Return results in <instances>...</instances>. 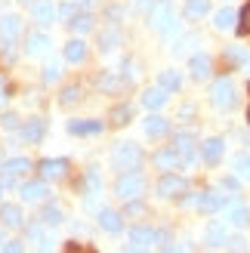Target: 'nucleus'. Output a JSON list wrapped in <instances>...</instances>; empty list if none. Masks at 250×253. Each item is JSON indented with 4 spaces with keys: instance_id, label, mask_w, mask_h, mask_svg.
I'll return each instance as SVG.
<instances>
[{
    "instance_id": "nucleus-1",
    "label": "nucleus",
    "mask_w": 250,
    "mask_h": 253,
    "mask_svg": "<svg viewBox=\"0 0 250 253\" xmlns=\"http://www.w3.org/2000/svg\"><path fill=\"white\" fill-rule=\"evenodd\" d=\"M111 164L118 170H139L142 164V148L136 142H118L115 151H111Z\"/></svg>"
},
{
    "instance_id": "nucleus-2",
    "label": "nucleus",
    "mask_w": 250,
    "mask_h": 253,
    "mask_svg": "<svg viewBox=\"0 0 250 253\" xmlns=\"http://www.w3.org/2000/svg\"><path fill=\"white\" fill-rule=\"evenodd\" d=\"M115 192H118V198H124V201L139 198V195L145 192L142 173H139V170H124V173L118 176V182H115Z\"/></svg>"
},
{
    "instance_id": "nucleus-3",
    "label": "nucleus",
    "mask_w": 250,
    "mask_h": 253,
    "mask_svg": "<svg viewBox=\"0 0 250 253\" xmlns=\"http://www.w3.org/2000/svg\"><path fill=\"white\" fill-rule=\"evenodd\" d=\"M152 28L161 31V34H173V31H176V12H173L170 3H164V0H161V6L152 9Z\"/></svg>"
},
{
    "instance_id": "nucleus-4",
    "label": "nucleus",
    "mask_w": 250,
    "mask_h": 253,
    "mask_svg": "<svg viewBox=\"0 0 250 253\" xmlns=\"http://www.w3.org/2000/svg\"><path fill=\"white\" fill-rule=\"evenodd\" d=\"M210 102H213L216 108H232L235 105V84L229 81V78H222V81H216L213 86H210Z\"/></svg>"
},
{
    "instance_id": "nucleus-5",
    "label": "nucleus",
    "mask_w": 250,
    "mask_h": 253,
    "mask_svg": "<svg viewBox=\"0 0 250 253\" xmlns=\"http://www.w3.org/2000/svg\"><path fill=\"white\" fill-rule=\"evenodd\" d=\"M185 192V179L182 176H176V173H164L158 179V195L161 198H176V195H182Z\"/></svg>"
},
{
    "instance_id": "nucleus-6",
    "label": "nucleus",
    "mask_w": 250,
    "mask_h": 253,
    "mask_svg": "<svg viewBox=\"0 0 250 253\" xmlns=\"http://www.w3.org/2000/svg\"><path fill=\"white\" fill-rule=\"evenodd\" d=\"M28 170H31V161H25V158H12V161H6V164H3V179H0V182L12 188L19 176H25Z\"/></svg>"
},
{
    "instance_id": "nucleus-7",
    "label": "nucleus",
    "mask_w": 250,
    "mask_h": 253,
    "mask_svg": "<svg viewBox=\"0 0 250 253\" xmlns=\"http://www.w3.org/2000/svg\"><path fill=\"white\" fill-rule=\"evenodd\" d=\"M22 34V19L19 16H0V41L6 46H12Z\"/></svg>"
},
{
    "instance_id": "nucleus-8",
    "label": "nucleus",
    "mask_w": 250,
    "mask_h": 253,
    "mask_svg": "<svg viewBox=\"0 0 250 253\" xmlns=\"http://www.w3.org/2000/svg\"><path fill=\"white\" fill-rule=\"evenodd\" d=\"M155 167L158 170H179L182 167V158H179V151L176 148H161V151H155Z\"/></svg>"
},
{
    "instance_id": "nucleus-9",
    "label": "nucleus",
    "mask_w": 250,
    "mask_h": 253,
    "mask_svg": "<svg viewBox=\"0 0 250 253\" xmlns=\"http://www.w3.org/2000/svg\"><path fill=\"white\" fill-rule=\"evenodd\" d=\"M173 148L179 151L182 164H192L195 161V136L192 133H176V136H173Z\"/></svg>"
},
{
    "instance_id": "nucleus-10",
    "label": "nucleus",
    "mask_w": 250,
    "mask_h": 253,
    "mask_svg": "<svg viewBox=\"0 0 250 253\" xmlns=\"http://www.w3.org/2000/svg\"><path fill=\"white\" fill-rule=\"evenodd\" d=\"M65 170H68V164L62 158H46V161L37 164V173H41L43 179H59V176H65Z\"/></svg>"
},
{
    "instance_id": "nucleus-11",
    "label": "nucleus",
    "mask_w": 250,
    "mask_h": 253,
    "mask_svg": "<svg viewBox=\"0 0 250 253\" xmlns=\"http://www.w3.org/2000/svg\"><path fill=\"white\" fill-rule=\"evenodd\" d=\"M201 155H204V164H219L222 161V155H226V142L222 139H207V142L201 145Z\"/></svg>"
},
{
    "instance_id": "nucleus-12",
    "label": "nucleus",
    "mask_w": 250,
    "mask_h": 253,
    "mask_svg": "<svg viewBox=\"0 0 250 253\" xmlns=\"http://www.w3.org/2000/svg\"><path fill=\"white\" fill-rule=\"evenodd\" d=\"M31 19L41 22V25H53L56 22V6L49 3V0H37V3H31Z\"/></svg>"
},
{
    "instance_id": "nucleus-13",
    "label": "nucleus",
    "mask_w": 250,
    "mask_h": 253,
    "mask_svg": "<svg viewBox=\"0 0 250 253\" xmlns=\"http://www.w3.org/2000/svg\"><path fill=\"white\" fill-rule=\"evenodd\" d=\"M49 34H43V31H37V34H28V41H25V53L28 56H43L46 49H49Z\"/></svg>"
},
{
    "instance_id": "nucleus-14",
    "label": "nucleus",
    "mask_w": 250,
    "mask_h": 253,
    "mask_svg": "<svg viewBox=\"0 0 250 253\" xmlns=\"http://www.w3.org/2000/svg\"><path fill=\"white\" fill-rule=\"evenodd\" d=\"M46 195H49V188H46L43 182H25V185H22V201H25V204L46 201Z\"/></svg>"
},
{
    "instance_id": "nucleus-15",
    "label": "nucleus",
    "mask_w": 250,
    "mask_h": 253,
    "mask_svg": "<svg viewBox=\"0 0 250 253\" xmlns=\"http://www.w3.org/2000/svg\"><path fill=\"white\" fill-rule=\"evenodd\" d=\"M130 244H136V247L158 244V232L148 229V225H136V229H130Z\"/></svg>"
},
{
    "instance_id": "nucleus-16",
    "label": "nucleus",
    "mask_w": 250,
    "mask_h": 253,
    "mask_svg": "<svg viewBox=\"0 0 250 253\" xmlns=\"http://www.w3.org/2000/svg\"><path fill=\"white\" fill-rule=\"evenodd\" d=\"M198 207H201L204 213H216L226 207V198H222L219 192H201L198 195Z\"/></svg>"
},
{
    "instance_id": "nucleus-17",
    "label": "nucleus",
    "mask_w": 250,
    "mask_h": 253,
    "mask_svg": "<svg viewBox=\"0 0 250 253\" xmlns=\"http://www.w3.org/2000/svg\"><path fill=\"white\" fill-rule=\"evenodd\" d=\"M204 241H207V247H222V244H229V229H226L222 222L207 225V235H204Z\"/></svg>"
},
{
    "instance_id": "nucleus-18",
    "label": "nucleus",
    "mask_w": 250,
    "mask_h": 253,
    "mask_svg": "<svg viewBox=\"0 0 250 253\" xmlns=\"http://www.w3.org/2000/svg\"><path fill=\"white\" fill-rule=\"evenodd\" d=\"M28 238L34 241V247L41 253H53V238L43 232V225H28Z\"/></svg>"
},
{
    "instance_id": "nucleus-19",
    "label": "nucleus",
    "mask_w": 250,
    "mask_h": 253,
    "mask_svg": "<svg viewBox=\"0 0 250 253\" xmlns=\"http://www.w3.org/2000/svg\"><path fill=\"white\" fill-rule=\"evenodd\" d=\"M0 225H3V229H22V210L16 204L0 207Z\"/></svg>"
},
{
    "instance_id": "nucleus-20",
    "label": "nucleus",
    "mask_w": 250,
    "mask_h": 253,
    "mask_svg": "<svg viewBox=\"0 0 250 253\" xmlns=\"http://www.w3.org/2000/svg\"><path fill=\"white\" fill-rule=\"evenodd\" d=\"M142 105L145 108H161V105H167V90L164 86H148V90L142 93Z\"/></svg>"
},
{
    "instance_id": "nucleus-21",
    "label": "nucleus",
    "mask_w": 250,
    "mask_h": 253,
    "mask_svg": "<svg viewBox=\"0 0 250 253\" xmlns=\"http://www.w3.org/2000/svg\"><path fill=\"white\" fill-rule=\"evenodd\" d=\"M189 68H192V78H195V81H207V78H210V59H207L204 53L192 56V59H189Z\"/></svg>"
},
{
    "instance_id": "nucleus-22",
    "label": "nucleus",
    "mask_w": 250,
    "mask_h": 253,
    "mask_svg": "<svg viewBox=\"0 0 250 253\" xmlns=\"http://www.w3.org/2000/svg\"><path fill=\"white\" fill-rule=\"evenodd\" d=\"M99 225H102L108 235H118V232L124 229L121 213H115V210H99Z\"/></svg>"
},
{
    "instance_id": "nucleus-23",
    "label": "nucleus",
    "mask_w": 250,
    "mask_h": 253,
    "mask_svg": "<svg viewBox=\"0 0 250 253\" xmlns=\"http://www.w3.org/2000/svg\"><path fill=\"white\" fill-rule=\"evenodd\" d=\"M62 56H65V62H74V65H78V62H83L86 59V43L81 41H71V43H65V49H62Z\"/></svg>"
},
{
    "instance_id": "nucleus-24",
    "label": "nucleus",
    "mask_w": 250,
    "mask_h": 253,
    "mask_svg": "<svg viewBox=\"0 0 250 253\" xmlns=\"http://www.w3.org/2000/svg\"><path fill=\"white\" fill-rule=\"evenodd\" d=\"M96 86H99V90H102V93H118L121 86H124V81L118 78L115 71H102V74H99V78H96Z\"/></svg>"
},
{
    "instance_id": "nucleus-25",
    "label": "nucleus",
    "mask_w": 250,
    "mask_h": 253,
    "mask_svg": "<svg viewBox=\"0 0 250 253\" xmlns=\"http://www.w3.org/2000/svg\"><path fill=\"white\" fill-rule=\"evenodd\" d=\"M68 130L74 136H93V133H102V121H71Z\"/></svg>"
},
{
    "instance_id": "nucleus-26",
    "label": "nucleus",
    "mask_w": 250,
    "mask_h": 253,
    "mask_svg": "<svg viewBox=\"0 0 250 253\" xmlns=\"http://www.w3.org/2000/svg\"><path fill=\"white\" fill-rule=\"evenodd\" d=\"M99 192H102V179H99V170L93 167V170H86V179H83V195L90 198V201H96V198H99Z\"/></svg>"
},
{
    "instance_id": "nucleus-27",
    "label": "nucleus",
    "mask_w": 250,
    "mask_h": 253,
    "mask_svg": "<svg viewBox=\"0 0 250 253\" xmlns=\"http://www.w3.org/2000/svg\"><path fill=\"white\" fill-rule=\"evenodd\" d=\"M43 130H46V124L41 118H31L28 124L22 126V139H25V142H37V139L43 136Z\"/></svg>"
},
{
    "instance_id": "nucleus-28",
    "label": "nucleus",
    "mask_w": 250,
    "mask_h": 253,
    "mask_svg": "<svg viewBox=\"0 0 250 253\" xmlns=\"http://www.w3.org/2000/svg\"><path fill=\"white\" fill-rule=\"evenodd\" d=\"M229 222H232V225H238V229H244V225L250 222V210H247L244 204H238V201H235V204H229Z\"/></svg>"
},
{
    "instance_id": "nucleus-29",
    "label": "nucleus",
    "mask_w": 250,
    "mask_h": 253,
    "mask_svg": "<svg viewBox=\"0 0 250 253\" xmlns=\"http://www.w3.org/2000/svg\"><path fill=\"white\" fill-rule=\"evenodd\" d=\"M158 86H164L167 93H176L179 86H182V78H179V71H173V68L161 71V78H158Z\"/></svg>"
},
{
    "instance_id": "nucleus-30",
    "label": "nucleus",
    "mask_w": 250,
    "mask_h": 253,
    "mask_svg": "<svg viewBox=\"0 0 250 253\" xmlns=\"http://www.w3.org/2000/svg\"><path fill=\"white\" fill-rule=\"evenodd\" d=\"M167 130H170L167 118H161V115H148V118H145V133H148V136H164Z\"/></svg>"
},
{
    "instance_id": "nucleus-31",
    "label": "nucleus",
    "mask_w": 250,
    "mask_h": 253,
    "mask_svg": "<svg viewBox=\"0 0 250 253\" xmlns=\"http://www.w3.org/2000/svg\"><path fill=\"white\" fill-rule=\"evenodd\" d=\"M235 19H238V12L235 9H229V6H222L216 16H213V25H216V31H229L232 25H235Z\"/></svg>"
},
{
    "instance_id": "nucleus-32",
    "label": "nucleus",
    "mask_w": 250,
    "mask_h": 253,
    "mask_svg": "<svg viewBox=\"0 0 250 253\" xmlns=\"http://www.w3.org/2000/svg\"><path fill=\"white\" fill-rule=\"evenodd\" d=\"M185 16L189 19H201V16H207L210 12V0H185Z\"/></svg>"
},
{
    "instance_id": "nucleus-33",
    "label": "nucleus",
    "mask_w": 250,
    "mask_h": 253,
    "mask_svg": "<svg viewBox=\"0 0 250 253\" xmlns=\"http://www.w3.org/2000/svg\"><path fill=\"white\" fill-rule=\"evenodd\" d=\"M108 121L115 124V126H127L133 121V108L130 105H115V108H111V115H108Z\"/></svg>"
},
{
    "instance_id": "nucleus-34",
    "label": "nucleus",
    "mask_w": 250,
    "mask_h": 253,
    "mask_svg": "<svg viewBox=\"0 0 250 253\" xmlns=\"http://www.w3.org/2000/svg\"><path fill=\"white\" fill-rule=\"evenodd\" d=\"M118 43H121V34H118L115 28H108V31L99 34V49H102V53H111Z\"/></svg>"
},
{
    "instance_id": "nucleus-35",
    "label": "nucleus",
    "mask_w": 250,
    "mask_h": 253,
    "mask_svg": "<svg viewBox=\"0 0 250 253\" xmlns=\"http://www.w3.org/2000/svg\"><path fill=\"white\" fill-rule=\"evenodd\" d=\"M90 28H93V16H86V12H81V16L71 19V31L74 34H86Z\"/></svg>"
},
{
    "instance_id": "nucleus-36",
    "label": "nucleus",
    "mask_w": 250,
    "mask_h": 253,
    "mask_svg": "<svg viewBox=\"0 0 250 253\" xmlns=\"http://www.w3.org/2000/svg\"><path fill=\"white\" fill-rule=\"evenodd\" d=\"M41 219H43V225H59V222H62V210H59L56 204H46V207L41 210Z\"/></svg>"
},
{
    "instance_id": "nucleus-37",
    "label": "nucleus",
    "mask_w": 250,
    "mask_h": 253,
    "mask_svg": "<svg viewBox=\"0 0 250 253\" xmlns=\"http://www.w3.org/2000/svg\"><path fill=\"white\" fill-rule=\"evenodd\" d=\"M232 167H235V173H238L241 179H250V155H238L232 161Z\"/></svg>"
},
{
    "instance_id": "nucleus-38",
    "label": "nucleus",
    "mask_w": 250,
    "mask_h": 253,
    "mask_svg": "<svg viewBox=\"0 0 250 253\" xmlns=\"http://www.w3.org/2000/svg\"><path fill=\"white\" fill-rule=\"evenodd\" d=\"M78 99H81V86H65V90L59 93V102L62 105H74Z\"/></svg>"
},
{
    "instance_id": "nucleus-39",
    "label": "nucleus",
    "mask_w": 250,
    "mask_h": 253,
    "mask_svg": "<svg viewBox=\"0 0 250 253\" xmlns=\"http://www.w3.org/2000/svg\"><path fill=\"white\" fill-rule=\"evenodd\" d=\"M74 16H78L74 3H62V6L56 9V19H59V22H68V25H71V19H74Z\"/></svg>"
},
{
    "instance_id": "nucleus-40",
    "label": "nucleus",
    "mask_w": 250,
    "mask_h": 253,
    "mask_svg": "<svg viewBox=\"0 0 250 253\" xmlns=\"http://www.w3.org/2000/svg\"><path fill=\"white\" fill-rule=\"evenodd\" d=\"M238 19H241V25H238V34H250V3L241 9V16H238Z\"/></svg>"
},
{
    "instance_id": "nucleus-41",
    "label": "nucleus",
    "mask_w": 250,
    "mask_h": 253,
    "mask_svg": "<svg viewBox=\"0 0 250 253\" xmlns=\"http://www.w3.org/2000/svg\"><path fill=\"white\" fill-rule=\"evenodd\" d=\"M142 213H145V207H142V204H139V201H136V198H133V201H130V204H127V216H142Z\"/></svg>"
},
{
    "instance_id": "nucleus-42",
    "label": "nucleus",
    "mask_w": 250,
    "mask_h": 253,
    "mask_svg": "<svg viewBox=\"0 0 250 253\" xmlns=\"http://www.w3.org/2000/svg\"><path fill=\"white\" fill-rule=\"evenodd\" d=\"M56 78H59V65H46V68H43V81L53 84Z\"/></svg>"
},
{
    "instance_id": "nucleus-43",
    "label": "nucleus",
    "mask_w": 250,
    "mask_h": 253,
    "mask_svg": "<svg viewBox=\"0 0 250 253\" xmlns=\"http://www.w3.org/2000/svg\"><path fill=\"white\" fill-rule=\"evenodd\" d=\"M3 126H6V130H22V124H19L16 115H3Z\"/></svg>"
},
{
    "instance_id": "nucleus-44",
    "label": "nucleus",
    "mask_w": 250,
    "mask_h": 253,
    "mask_svg": "<svg viewBox=\"0 0 250 253\" xmlns=\"http://www.w3.org/2000/svg\"><path fill=\"white\" fill-rule=\"evenodd\" d=\"M65 253H96V250H90V247H83V244H65Z\"/></svg>"
},
{
    "instance_id": "nucleus-45",
    "label": "nucleus",
    "mask_w": 250,
    "mask_h": 253,
    "mask_svg": "<svg viewBox=\"0 0 250 253\" xmlns=\"http://www.w3.org/2000/svg\"><path fill=\"white\" fill-rule=\"evenodd\" d=\"M105 16H108L111 22H118V19H124V9H121V6H111V9L105 12Z\"/></svg>"
},
{
    "instance_id": "nucleus-46",
    "label": "nucleus",
    "mask_w": 250,
    "mask_h": 253,
    "mask_svg": "<svg viewBox=\"0 0 250 253\" xmlns=\"http://www.w3.org/2000/svg\"><path fill=\"white\" fill-rule=\"evenodd\" d=\"M3 253H22V244L19 241H6L3 244Z\"/></svg>"
},
{
    "instance_id": "nucleus-47",
    "label": "nucleus",
    "mask_w": 250,
    "mask_h": 253,
    "mask_svg": "<svg viewBox=\"0 0 250 253\" xmlns=\"http://www.w3.org/2000/svg\"><path fill=\"white\" fill-rule=\"evenodd\" d=\"M164 253H189L185 244H173V247H164Z\"/></svg>"
},
{
    "instance_id": "nucleus-48",
    "label": "nucleus",
    "mask_w": 250,
    "mask_h": 253,
    "mask_svg": "<svg viewBox=\"0 0 250 253\" xmlns=\"http://www.w3.org/2000/svg\"><path fill=\"white\" fill-rule=\"evenodd\" d=\"M222 185H226V188H232V192H235V188H238V179H232V176H229V179H222Z\"/></svg>"
},
{
    "instance_id": "nucleus-49",
    "label": "nucleus",
    "mask_w": 250,
    "mask_h": 253,
    "mask_svg": "<svg viewBox=\"0 0 250 253\" xmlns=\"http://www.w3.org/2000/svg\"><path fill=\"white\" fill-rule=\"evenodd\" d=\"M127 253H148V250H145V247H136V244H130V247H127Z\"/></svg>"
},
{
    "instance_id": "nucleus-50",
    "label": "nucleus",
    "mask_w": 250,
    "mask_h": 253,
    "mask_svg": "<svg viewBox=\"0 0 250 253\" xmlns=\"http://www.w3.org/2000/svg\"><path fill=\"white\" fill-rule=\"evenodd\" d=\"M74 3H81V6H90V3H93V0H74Z\"/></svg>"
},
{
    "instance_id": "nucleus-51",
    "label": "nucleus",
    "mask_w": 250,
    "mask_h": 253,
    "mask_svg": "<svg viewBox=\"0 0 250 253\" xmlns=\"http://www.w3.org/2000/svg\"><path fill=\"white\" fill-rule=\"evenodd\" d=\"M19 3H25V6H31V3H34V0H19Z\"/></svg>"
},
{
    "instance_id": "nucleus-52",
    "label": "nucleus",
    "mask_w": 250,
    "mask_h": 253,
    "mask_svg": "<svg viewBox=\"0 0 250 253\" xmlns=\"http://www.w3.org/2000/svg\"><path fill=\"white\" fill-rule=\"evenodd\" d=\"M136 3H148V0H136Z\"/></svg>"
},
{
    "instance_id": "nucleus-53",
    "label": "nucleus",
    "mask_w": 250,
    "mask_h": 253,
    "mask_svg": "<svg viewBox=\"0 0 250 253\" xmlns=\"http://www.w3.org/2000/svg\"><path fill=\"white\" fill-rule=\"evenodd\" d=\"M0 195H3V182H0Z\"/></svg>"
},
{
    "instance_id": "nucleus-54",
    "label": "nucleus",
    "mask_w": 250,
    "mask_h": 253,
    "mask_svg": "<svg viewBox=\"0 0 250 253\" xmlns=\"http://www.w3.org/2000/svg\"><path fill=\"white\" fill-rule=\"evenodd\" d=\"M247 121H250V108H247Z\"/></svg>"
},
{
    "instance_id": "nucleus-55",
    "label": "nucleus",
    "mask_w": 250,
    "mask_h": 253,
    "mask_svg": "<svg viewBox=\"0 0 250 253\" xmlns=\"http://www.w3.org/2000/svg\"><path fill=\"white\" fill-rule=\"evenodd\" d=\"M164 3H170V0H164Z\"/></svg>"
}]
</instances>
